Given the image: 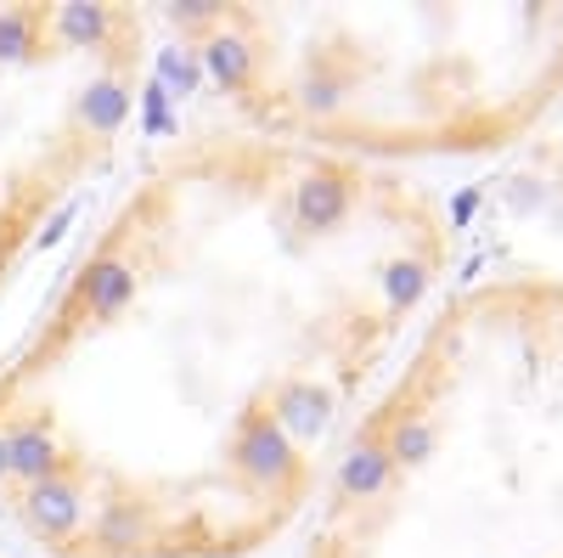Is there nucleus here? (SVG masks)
I'll use <instances>...</instances> for the list:
<instances>
[{
	"mask_svg": "<svg viewBox=\"0 0 563 558\" xmlns=\"http://www.w3.org/2000/svg\"><path fill=\"white\" fill-rule=\"evenodd\" d=\"M119 45H135V18L113 7H0V288L57 198L113 147L135 63H113L52 97H29V85Z\"/></svg>",
	"mask_w": 563,
	"mask_h": 558,
	"instance_id": "obj_1",
	"label": "nucleus"
},
{
	"mask_svg": "<svg viewBox=\"0 0 563 558\" xmlns=\"http://www.w3.org/2000/svg\"><path fill=\"white\" fill-rule=\"evenodd\" d=\"M344 204H350V186H339L333 175H310V180L299 186V215H305L310 226H333V220L344 215Z\"/></svg>",
	"mask_w": 563,
	"mask_h": 558,
	"instance_id": "obj_2",
	"label": "nucleus"
},
{
	"mask_svg": "<svg viewBox=\"0 0 563 558\" xmlns=\"http://www.w3.org/2000/svg\"><path fill=\"white\" fill-rule=\"evenodd\" d=\"M203 63H209V74H214L220 85H238V79L249 74V45L231 40V34H214V40L203 45Z\"/></svg>",
	"mask_w": 563,
	"mask_h": 558,
	"instance_id": "obj_3",
	"label": "nucleus"
},
{
	"mask_svg": "<svg viewBox=\"0 0 563 558\" xmlns=\"http://www.w3.org/2000/svg\"><path fill=\"white\" fill-rule=\"evenodd\" d=\"M327 417V395L316 384H294V390H282V424L288 429H316Z\"/></svg>",
	"mask_w": 563,
	"mask_h": 558,
	"instance_id": "obj_4",
	"label": "nucleus"
},
{
	"mask_svg": "<svg viewBox=\"0 0 563 558\" xmlns=\"http://www.w3.org/2000/svg\"><path fill=\"white\" fill-rule=\"evenodd\" d=\"M384 474H389V451H384V446H366V451L350 462V469H344V491H350V496H361V491L378 485Z\"/></svg>",
	"mask_w": 563,
	"mask_h": 558,
	"instance_id": "obj_5",
	"label": "nucleus"
},
{
	"mask_svg": "<svg viewBox=\"0 0 563 558\" xmlns=\"http://www.w3.org/2000/svg\"><path fill=\"white\" fill-rule=\"evenodd\" d=\"M422 283H429V276H422V265H395V271H389V299L406 305V299L422 294Z\"/></svg>",
	"mask_w": 563,
	"mask_h": 558,
	"instance_id": "obj_6",
	"label": "nucleus"
}]
</instances>
